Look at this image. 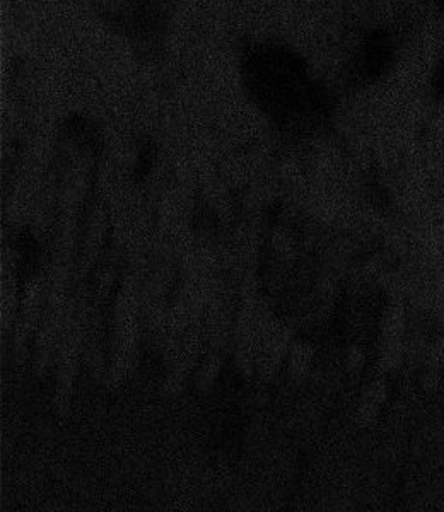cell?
<instances>
[{"label": "cell", "instance_id": "cell-1", "mask_svg": "<svg viewBox=\"0 0 444 512\" xmlns=\"http://www.w3.org/2000/svg\"><path fill=\"white\" fill-rule=\"evenodd\" d=\"M429 86L434 96L444 101V40L441 41L429 70Z\"/></svg>", "mask_w": 444, "mask_h": 512}]
</instances>
